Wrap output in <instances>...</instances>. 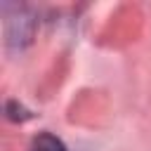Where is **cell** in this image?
<instances>
[{
  "instance_id": "6da1fadb",
  "label": "cell",
  "mask_w": 151,
  "mask_h": 151,
  "mask_svg": "<svg viewBox=\"0 0 151 151\" xmlns=\"http://www.w3.org/2000/svg\"><path fill=\"white\" fill-rule=\"evenodd\" d=\"M28 151H66L64 142L59 137H54L52 132H40L31 139V146Z\"/></svg>"
}]
</instances>
